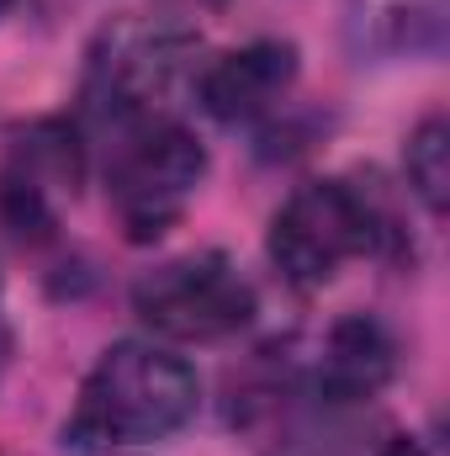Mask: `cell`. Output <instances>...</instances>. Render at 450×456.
Returning <instances> with one entry per match:
<instances>
[{"label":"cell","instance_id":"8","mask_svg":"<svg viewBox=\"0 0 450 456\" xmlns=\"http://www.w3.org/2000/svg\"><path fill=\"white\" fill-rule=\"evenodd\" d=\"M350 37L366 53H435L446 0H350Z\"/></svg>","mask_w":450,"mask_h":456},{"label":"cell","instance_id":"6","mask_svg":"<svg viewBox=\"0 0 450 456\" xmlns=\"http://www.w3.org/2000/svg\"><path fill=\"white\" fill-rule=\"evenodd\" d=\"M292 80H297L292 43H244L202 69L197 96L218 122H260L265 112H276V102L292 91Z\"/></svg>","mask_w":450,"mask_h":456},{"label":"cell","instance_id":"1","mask_svg":"<svg viewBox=\"0 0 450 456\" xmlns=\"http://www.w3.org/2000/svg\"><path fill=\"white\" fill-rule=\"evenodd\" d=\"M202 382L197 371L143 340L112 345L80 387L75 414L64 419V452L107 456L122 446H149L197 419Z\"/></svg>","mask_w":450,"mask_h":456},{"label":"cell","instance_id":"4","mask_svg":"<svg viewBox=\"0 0 450 456\" xmlns=\"http://www.w3.org/2000/svg\"><path fill=\"white\" fill-rule=\"evenodd\" d=\"M133 314L165 340H228L254 319V287L218 249L181 255L133 281Z\"/></svg>","mask_w":450,"mask_h":456},{"label":"cell","instance_id":"2","mask_svg":"<svg viewBox=\"0 0 450 456\" xmlns=\"http://www.w3.org/2000/svg\"><path fill=\"white\" fill-rule=\"evenodd\" d=\"M207 175V154L191 127L170 117H133L117 122V143L107 159V197L117 224L133 244L159 239L191 202Z\"/></svg>","mask_w":450,"mask_h":456},{"label":"cell","instance_id":"7","mask_svg":"<svg viewBox=\"0 0 450 456\" xmlns=\"http://www.w3.org/2000/svg\"><path fill=\"white\" fill-rule=\"evenodd\" d=\"M392 335L366 319V314H350L339 319L334 330L318 345V361H313V393L329 398V403H366L387 387L392 377Z\"/></svg>","mask_w":450,"mask_h":456},{"label":"cell","instance_id":"10","mask_svg":"<svg viewBox=\"0 0 450 456\" xmlns=\"http://www.w3.org/2000/svg\"><path fill=\"white\" fill-rule=\"evenodd\" d=\"M376 456H430V452H424L414 436H398V441H387V446H382Z\"/></svg>","mask_w":450,"mask_h":456},{"label":"cell","instance_id":"9","mask_svg":"<svg viewBox=\"0 0 450 456\" xmlns=\"http://www.w3.org/2000/svg\"><path fill=\"white\" fill-rule=\"evenodd\" d=\"M403 165H408L414 197L440 218V213H446V191H450V127H446V117H424V122L408 133Z\"/></svg>","mask_w":450,"mask_h":456},{"label":"cell","instance_id":"3","mask_svg":"<svg viewBox=\"0 0 450 456\" xmlns=\"http://www.w3.org/2000/svg\"><path fill=\"white\" fill-rule=\"evenodd\" d=\"M382 218L371 197L350 181H308L270 218V260L292 287H324L344 260L371 255Z\"/></svg>","mask_w":450,"mask_h":456},{"label":"cell","instance_id":"5","mask_svg":"<svg viewBox=\"0 0 450 456\" xmlns=\"http://www.w3.org/2000/svg\"><path fill=\"white\" fill-rule=\"evenodd\" d=\"M191 59V37L159 21H117L91 48V75H85V102L107 122L133 117H159L154 107L175 91L181 69Z\"/></svg>","mask_w":450,"mask_h":456},{"label":"cell","instance_id":"11","mask_svg":"<svg viewBox=\"0 0 450 456\" xmlns=\"http://www.w3.org/2000/svg\"><path fill=\"white\" fill-rule=\"evenodd\" d=\"M11 5H16V0H0V16H5V11H11Z\"/></svg>","mask_w":450,"mask_h":456}]
</instances>
